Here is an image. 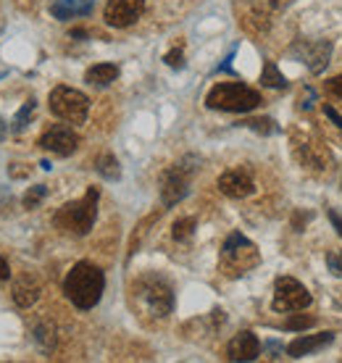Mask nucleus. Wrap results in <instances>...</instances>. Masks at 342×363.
I'll use <instances>...</instances> for the list:
<instances>
[{
	"instance_id": "nucleus-19",
	"label": "nucleus",
	"mask_w": 342,
	"mask_h": 363,
	"mask_svg": "<svg viewBox=\"0 0 342 363\" xmlns=\"http://www.w3.org/2000/svg\"><path fill=\"white\" fill-rule=\"evenodd\" d=\"M95 168H98V174L106 179H119L121 177V168H119V161L113 159L111 153H103L101 159L95 161Z\"/></svg>"
},
{
	"instance_id": "nucleus-23",
	"label": "nucleus",
	"mask_w": 342,
	"mask_h": 363,
	"mask_svg": "<svg viewBox=\"0 0 342 363\" xmlns=\"http://www.w3.org/2000/svg\"><path fill=\"white\" fill-rule=\"evenodd\" d=\"M242 127L256 129L258 134H274V132H277V124L271 119H248V121H242Z\"/></svg>"
},
{
	"instance_id": "nucleus-10",
	"label": "nucleus",
	"mask_w": 342,
	"mask_h": 363,
	"mask_svg": "<svg viewBox=\"0 0 342 363\" xmlns=\"http://www.w3.org/2000/svg\"><path fill=\"white\" fill-rule=\"evenodd\" d=\"M79 145V137H76V132L72 127H66V124H56V127H50V129L40 137V148L47 150V153H56L61 159L66 156H72Z\"/></svg>"
},
{
	"instance_id": "nucleus-9",
	"label": "nucleus",
	"mask_w": 342,
	"mask_h": 363,
	"mask_svg": "<svg viewBox=\"0 0 342 363\" xmlns=\"http://www.w3.org/2000/svg\"><path fill=\"white\" fill-rule=\"evenodd\" d=\"M142 11H145V0H108L103 19L113 29H127L142 16Z\"/></svg>"
},
{
	"instance_id": "nucleus-3",
	"label": "nucleus",
	"mask_w": 342,
	"mask_h": 363,
	"mask_svg": "<svg viewBox=\"0 0 342 363\" xmlns=\"http://www.w3.org/2000/svg\"><path fill=\"white\" fill-rule=\"evenodd\" d=\"M258 103L261 95L253 87H245L240 82H222L205 95V105L213 108V111L248 113L253 108H258Z\"/></svg>"
},
{
	"instance_id": "nucleus-7",
	"label": "nucleus",
	"mask_w": 342,
	"mask_h": 363,
	"mask_svg": "<svg viewBox=\"0 0 342 363\" xmlns=\"http://www.w3.org/2000/svg\"><path fill=\"white\" fill-rule=\"evenodd\" d=\"M311 292L292 277H279L274 284V311L282 313H292V311H303L311 306Z\"/></svg>"
},
{
	"instance_id": "nucleus-5",
	"label": "nucleus",
	"mask_w": 342,
	"mask_h": 363,
	"mask_svg": "<svg viewBox=\"0 0 342 363\" xmlns=\"http://www.w3.org/2000/svg\"><path fill=\"white\" fill-rule=\"evenodd\" d=\"M258 250L245 234L232 232L227 237L222 248V271H227V277H242L253 266H258Z\"/></svg>"
},
{
	"instance_id": "nucleus-26",
	"label": "nucleus",
	"mask_w": 342,
	"mask_h": 363,
	"mask_svg": "<svg viewBox=\"0 0 342 363\" xmlns=\"http://www.w3.org/2000/svg\"><path fill=\"white\" fill-rule=\"evenodd\" d=\"M166 66H171V69H182L185 66V53H182V47H174L171 53H166Z\"/></svg>"
},
{
	"instance_id": "nucleus-16",
	"label": "nucleus",
	"mask_w": 342,
	"mask_h": 363,
	"mask_svg": "<svg viewBox=\"0 0 342 363\" xmlns=\"http://www.w3.org/2000/svg\"><path fill=\"white\" fill-rule=\"evenodd\" d=\"M116 76H119V66L98 64V66H90V69H87V74H84V82L95 84V87H108V84L116 82Z\"/></svg>"
},
{
	"instance_id": "nucleus-20",
	"label": "nucleus",
	"mask_w": 342,
	"mask_h": 363,
	"mask_svg": "<svg viewBox=\"0 0 342 363\" xmlns=\"http://www.w3.org/2000/svg\"><path fill=\"white\" fill-rule=\"evenodd\" d=\"M195 226H198V221H195L193 216H187V219H179V221H174V226H171V234H174L176 242H187L190 237H193Z\"/></svg>"
},
{
	"instance_id": "nucleus-21",
	"label": "nucleus",
	"mask_w": 342,
	"mask_h": 363,
	"mask_svg": "<svg viewBox=\"0 0 342 363\" xmlns=\"http://www.w3.org/2000/svg\"><path fill=\"white\" fill-rule=\"evenodd\" d=\"M35 108H38V103L29 98V100L24 103V105H21V111L16 113V116H13V127H11V129H13V132H21V129H24V127L29 124V119H32Z\"/></svg>"
},
{
	"instance_id": "nucleus-28",
	"label": "nucleus",
	"mask_w": 342,
	"mask_h": 363,
	"mask_svg": "<svg viewBox=\"0 0 342 363\" xmlns=\"http://www.w3.org/2000/svg\"><path fill=\"white\" fill-rule=\"evenodd\" d=\"M292 3H295V0H268V6H271L274 11H287Z\"/></svg>"
},
{
	"instance_id": "nucleus-32",
	"label": "nucleus",
	"mask_w": 342,
	"mask_h": 363,
	"mask_svg": "<svg viewBox=\"0 0 342 363\" xmlns=\"http://www.w3.org/2000/svg\"><path fill=\"white\" fill-rule=\"evenodd\" d=\"M84 35H87L84 29H74V32H72V38H84Z\"/></svg>"
},
{
	"instance_id": "nucleus-14",
	"label": "nucleus",
	"mask_w": 342,
	"mask_h": 363,
	"mask_svg": "<svg viewBox=\"0 0 342 363\" xmlns=\"http://www.w3.org/2000/svg\"><path fill=\"white\" fill-rule=\"evenodd\" d=\"M334 342V335L332 332H321V335H308V337H297L292 342L287 345V355L290 358H303L308 353H316V350H321L326 345Z\"/></svg>"
},
{
	"instance_id": "nucleus-22",
	"label": "nucleus",
	"mask_w": 342,
	"mask_h": 363,
	"mask_svg": "<svg viewBox=\"0 0 342 363\" xmlns=\"http://www.w3.org/2000/svg\"><path fill=\"white\" fill-rule=\"evenodd\" d=\"M47 195V187L45 185H35V187H29V192L24 195V208H38L40 203H42V197Z\"/></svg>"
},
{
	"instance_id": "nucleus-4",
	"label": "nucleus",
	"mask_w": 342,
	"mask_h": 363,
	"mask_svg": "<svg viewBox=\"0 0 342 363\" xmlns=\"http://www.w3.org/2000/svg\"><path fill=\"white\" fill-rule=\"evenodd\" d=\"M132 292H135L137 303L148 311L150 316L164 318V316H169L171 308H174V292L169 287V282L156 277V274H148V277H142V280L135 282Z\"/></svg>"
},
{
	"instance_id": "nucleus-13",
	"label": "nucleus",
	"mask_w": 342,
	"mask_h": 363,
	"mask_svg": "<svg viewBox=\"0 0 342 363\" xmlns=\"http://www.w3.org/2000/svg\"><path fill=\"white\" fill-rule=\"evenodd\" d=\"M261 355V342L253 332H240L232 337V342L227 345V358L229 361H256Z\"/></svg>"
},
{
	"instance_id": "nucleus-17",
	"label": "nucleus",
	"mask_w": 342,
	"mask_h": 363,
	"mask_svg": "<svg viewBox=\"0 0 342 363\" xmlns=\"http://www.w3.org/2000/svg\"><path fill=\"white\" fill-rule=\"evenodd\" d=\"M38 298H40V287L35 284V282H29V280L16 282V287H13V300H16V306L29 308L38 303Z\"/></svg>"
},
{
	"instance_id": "nucleus-30",
	"label": "nucleus",
	"mask_w": 342,
	"mask_h": 363,
	"mask_svg": "<svg viewBox=\"0 0 342 363\" xmlns=\"http://www.w3.org/2000/svg\"><path fill=\"white\" fill-rule=\"evenodd\" d=\"M11 277V269H8V261L0 255V282H8Z\"/></svg>"
},
{
	"instance_id": "nucleus-8",
	"label": "nucleus",
	"mask_w": 342,
	"mask_h": 363,
	"mask_svg": "<svg viewBox=\"0 0 342 363\" xmlns=\"http://www.w3.org/2000/svg\"><path fill=\"white\" fill-rule=\"evenodd\" d=\"M195 166L187 163H174L161 179V200L164 205H176L190 192V179H193Z\"/></svg>"
},
{
	"instance_id": "nucleus-6",
	"label": "nucleus",
	"mask_w": 342,
	"mask_h": 363,
	"mask_svg": "<svg viewBox=\"0 0 342 363\" xmlns=\"http://www.w3.org/2000/svg\"><path fill=\"white\" fill-rule=\"evenodd\" d=\"M50 111L69 124H82L87 119V111H90V98L74 87L58 84L50 93Z\"/></svg>"
},
{
	"instance_id": "nucleus-25",
	"label": "nucleus",
	"mask_w": 342,
	"mask_h": 363,
	"mask_svg": "<svg viewBox=\"0 0 342 363\" xmlns=\"http://www.w3.org/2000/svg\"><path fill=\"white\" fill-rule=\"evenodd\" d=\"M326 269L332 271L334 277H342V250L329 253V255H326Z\"/></svg>"
},
{
	"instance_id": "nucleus-29",
	"label": "nucleus",
	"mask_w": 342,
	"mask_h": 363,
	"mask_svg": "<svg viewBox=\"0 0 342 363\" xmlns=\"http://www.w3.org/2000/svg\"><path fill=\"white\" fill-rule=\"evenodd\" d=\"M324 113H326V116H329V119H332L334 124H337V127H340V129H342V116H340V113H337V111H334L332 105H324Z\"/></svg>"
},
{
	"instance_id": "nucleus-12",
	"label": "nucleus",
	"mask_w": 342,
	"mask_h": 363,
	"mask_svg": "<svg viewBox=\"0 0 342 363\" xmlns=\"http://www.w3.org/2000/svg\"><path fill=\"white\" fill-rule=\"evenodd\" d=\"M219 190L227 197L240 200V197H248L256 192V182H253L250 171H245V168H229L219 177Z\"/></svg>"
},
{
	"instance_id": "nucleus-33",
	"label": "nucleus",
	"mask_w": 342,
	"mask_h": 363,
	"mask_svg": "<svg viewBox=\"0 0 342 363\" xmlns=\"http://www.w3.org/2000/svg\"><path fill=\"white\" fill-rule=\"evenodd\" d=\"M3 137H6V129H3V121H0V140H3Z\"/></svg>"
},
{
	"instance_id": "nucleus-11",
	"label": "nucleus",
	"mask_w": 342,
	"mask_h": 363,
	"mask_svg": "<svg viewBox=\"0 0 342 363\" xmlns=\"http://www.w3.org/2000/svg\"><path fill=\"white\" fill-rule=\"evenodd\" d=\"M295 56L303 61L314 74H321L324 66L329 64V56H332V42L329 40H314V42H297L295 45Z\"/></svg>"
},
{
	"instance_id": "nucleus-27",
	"label": "nucleus",
	"mask_w": 342,
	"mask_h": 363,
	"mask_svg": "<svg viewBox=\"0 0 342 363\" xmlns=\"http://www.w3.org/2000/svg\"><path fill=\"white\" fill-rule=\"evenodd\" d=\"M326 87H329V90H332V93L342 100V74L334 76V79H329V82H326Z\"/></svg>"
},
{
	"instance_id": "nucleus-1",
	"label": "nucleus",
	"mask_w": 342,
	"mask_h": 363,
	"mask_svg": "<svg viewBox=\"0 0 342 363\" xmlns=\"http://www.w3.org/2000/svg\"><path fill=\"white\" fill-rule=\"evenodd\" d=\"M103 289H106V277L93 263H76L74 269L66 274L64 292L66 298L72 300V306H76L79 311H90L98 306L103 298Z\"/></svg>"
},
{
	"instance_id": "nucleus-18",
	"label": "nucleus",
	"mask_w": 342,
	"mask_h": 363,
	"mask_svg": "<svg viewBox=\"0 0 342 363\" xmlns=\"http://www.w3.org/2000/svg\"><path fill=\"white\" fill-rule=\"evenodd\" d=\"M261 82L266 84V87H274V90H282V87H287V79L282 76V71L277 69V64H274V61H266V64H263Z\"/></svg>"
},
{
	"instance_id": "nucleus-24",
	"label": "nucleus",
	"mask_w": 342,
	"mask_h": 363,
	"mask_svg": "<svg viewBox=\"0 0 342 363\" xmlns=\"http://www.w3.org/2000/svg\"><path fill=\"white\" fill-rule=\"evenodd\" d=\"M316 318L308 316V313H300V316H292L285 321V329H290V332H303V329H308V326H314Z\"/></svg>"
},
{
	"instance_id": "nucleus-15",
	"label": "nucleus",
	"mask_w": 342,
	"mask_h": 363,
	"mask_svg": "<svg viewBox=\"0 0 342 363\" xmlns=\"http://www.w3.org/2000/svg\"><path fill=\"white\" fill-rule=\"evenodd\" d=\"M93 6H95V0H56V3L50 6V13H53L58 21H69V19H76V16L93 13Z\"/></svg>"
},
{
	"instance_id": "nucleus-2",
	"label": "nucleus",
	"mask_w": 342,
	"mask_h": 363,
	"mask_svg": "<svg viewBox=\"0 0 342 363\" xmlns=\"http://www.w3.org/2000/svg\"><path fill=\"white\" fill-rule=\"evenodd\" d=\"M98 200H101V190L90 187L84 197L66 203L64 208H58L56 214V226L66 234H74V237H84V234L93 229L95 216H98Z\"/></svg>"
},
{
	"instance_id": "nucleus-31",
	"label": "nucleus",
	"mask_w": 342,
	"mask_h": 363,
	"mask_svg": "<svg viewBox=\"0 0 342 363\" xmlns=\"http://www.w3.org/2000/svg\"><path fill=\"white\" fill-rule=\"evenodd\" d=\"M329 221L337 226V232H340V237H342V219H340V216L334 214V211H329Z\"/></svg>"
}]
</instances>
